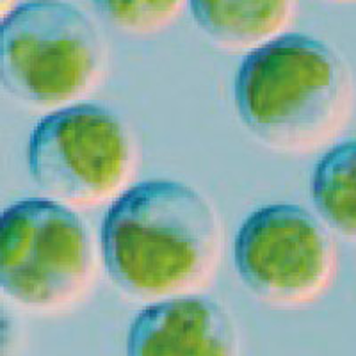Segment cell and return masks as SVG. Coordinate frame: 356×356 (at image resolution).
Returning a JSON list of instances; mask_svg holds the SVG:
<instances>
[{
    "instance_id": "12",
    "label": "cell",
    "mask_w": 356,
    "mask_h": 356,
    "mask_svg": "<svg viewBox=\"0 0 356 356\" xmlns=\"http://www.w3.org/2000/svg\"><path fill=\"white\" fill-rule=\"evenodd\" d=\"M332 2H339V4H356V0H332Z\"/></svg>"
},
{
    "instance_id": "9",
    "label": "cell",
    "mask_w": 356,
    "mask_h": 356,
    "mask_svg": "<svg viewBox=\"0 0 356 356\" xmlns=\"http://www.w3.org/2000/svg\"><path fill=\"white\" fill-rule=\"evenodd\" d=\"M310 196L323 221L356 241V139L330 148L314 168Z\"/></svg>"
},
{
    "instance_id": "3",
    "label": "cell",
    "mask_w": 356,
    "mask_h": 356,
    "mask_svg": "<svg viewBox=\"0 0 356 356\" xmlns=\"http://www.w3.org/2000/svg\"><path fill=\"white\" fill-rule=\"evenodd\" d=\"M106 44L82 9L63 0H29L0 24V81L22 104L59 107L100 81Z\"/></svg>"
},
{
    "instance_id": "5",
    "label": "cell",
    "mask_w": 356,
    "mask_h": 356,
    "mask_svg": "<svg viewBox=\"0 0 356 356\" xmlns=\"http://www.w3.org/2000/svg\"><path fill=\"white\" fill-rule=\"evenodd\" d=\"M29 173L41 191L72 205H93L122 189L134 170L125 123L100 104H72L34 127Z\"/></svg>"
},
{
    "instance_id": "11",
    "label": "cell",
    "mask_w": 356,
    "mask_h": 356,
    "mask_svg": "<svg viewBox=\"0 0 356 356\" xmlns=\"http://www.w3.org/2000/svg\"><path fill=\"white\" fill-rule=\"evenodd\" d=\"M0 6H2V18L8 17L9 13L18 8L17 0H0Z\"/></svg>"
},
{
    "instance_id": "1",
    "label": "cell",
    "mask_w": 356,
    "mask_h": 356,
    "mask_svg": "<svg viewBox=\"0 0 356 356\" xmlns=\"http://www.w3.org/2000/svg\"><path fill=\"white\" fill-rule=\"evenodd\" d=\"M100 246L120 291L138 300H166L209 280L221 253L222 228L195 187L155 178L114 200L102 222Z\"/></svg>"
},
{
    "instance_id": "2",
    "label": "cell",
    "mask_w": 356,
    "mask_h": 356,
    "mask_svg": "<svg viewBox=\"0 0 356 356\" xmlns=\"http://www.w3.org/2000/svg\"><path fill=\"white\" fill-rule=\"evenodd\" d=\"M234 98L243 125L280 152H312L344 129L355 104L351 72L308 34H282L241 63Z\"/></svg>"
},
{
    "instance_id": "4",
    "label": "cell",
    "mask_w": 356,
    "mask_h": 356,
    "mask_svg": "<svg viewBox=\"0 0 356 356\" xmlns=\"http://www.w3.org/2000/svg\"><path fill=\"white\" fill-rule=\"evenodd\" d=\"M95 271L89 228L65 203L20 200L0 218V285L25 307L54 310L79 300Z\"/></svg>"
},
{
    "instance_id": "6",
    "label": "cell",
    "mask_w": 356,
    "mask_h": 356,
    "mask_svg": "<svg viewBox=\"0 0 356 356\" xmlns=\"http://www.w3.org/2000/svg\"><path fill=\"white\" fill-rule=\"evenodd\" d=\"M241 282L264 303L298 308L317 301L335 278L332 235L310 211L271 203L251 212L234 239Z\"/></svg>"
},
{
    "instance_id": "10",
    "label": "cell",
    "mask_w": 356,
    "mask_h": 356,
    "mask_svg": "<svg viewBox=\"0 0 356 356\" xmlns=\"http://www.w3.org/2000/svg\"><path fill=\"white\" fill-rule=\"evenodd\" d=\"M187 0H93L109 25L132 36H150L170 27Z\"/></svg>"
},
{
    "instance_id": "7",
    "label": "cell",
    "mask_w": 356,
    "mask_h": 356,
    "mask_svg": "<svg viewBox=\"0 0 356 356\" xmlns=\"http://www.w3.org/2000/svg\"><path fill=\"white\" fill-rule=\"evenodd\" d=\"M125 356H239L230 314L207 296H173L130 323Z\"/></svg>"
},
{
    "instance_id": "8",
    "label": "cell",
    "mask_w": 356,
    "mask_h": 356,
    "mask_svg": "<svg viewBox=\"0 0 356 356\" xmlns=\"http://www.w3.org/2000/svg\"><path fill=\"white\" fill-rule=\"evenodd\" d=\"M196 25L225 50H255L282 36L296 0H189Z\"/></svg>"
}]
</instances>
